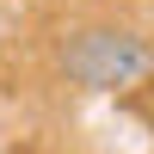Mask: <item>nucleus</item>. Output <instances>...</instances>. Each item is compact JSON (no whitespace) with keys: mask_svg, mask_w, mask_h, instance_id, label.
Returning a JSON list of instances; mask_svg holds the SVG:
<instances>
[{"mask_svg":"<svg viewBox=\"0 0 154 154\" xmlns=\"http://www.w3.org/2000/svg\"><path fill=\"white\" fill-rule=\"evenodd\" d=\"M56 68L68 86H86V93H123V86L148 80L154 68V49L136 25L117 19H93V25H74L56 49Z\"/></svg>","mask_w":154,"mask_h":154,"instance_id":"obj_1","label":"nucleus"},{"mask_svg":"<svg viewBox=\"0 0 154 154\" xmlns=\"http://www.w3.org/2000/svg\"><path fill=\"white\" fill-rule=\"evenodd\" d=\"M0 31H6V25H0Z\"/></svg>","mask_w":154,"mask_h":154,"instance_id":"obj_2","label":"nucleus"}]
</instances>
